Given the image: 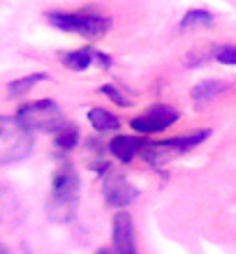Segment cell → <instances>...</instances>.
<instances>
[{
	"label": "cell",
	"instance_id": "1",
	"mask_svg": "<svg viewBox=\"0 0 236 254\" xmlns=\"http://www.w3.org/2000/svg\"><path fill=\"white\" fill-rule=\"evenodd\" d=\"M47 19L63 33H75L88 40H100L111 30V16L97 9H75V12L51 9L47 12Z\"/></svg>",
	"mask_w": 236,
	"mask_h": 254
},
{
	"label": "cell",
	"instance_id": "2",
	"mask_svg": "<svg viewBox=\"0 0 236 254\" xmlns=\"http://www.w3.org/2000/svg\"><path fill=\"white\" fill-rule=\"evenodd\" d=\"M79 174L72 164H61L56 169L54 181H51V215L56 220L68 222L75 217V208L79 201Z\"/></svg>",
	"mask_w": 236,
	"mask_h": 254
},
{
	"label": "cell",
	"instance_id": "3",
	"mask_svg": "<svg viewBox=\"0 0 236 254\" xmlns=\"http://www.w3.org/2000/svg\"><path fill=\"white\" fill-rule=\"evenodd\" d=\"M16 121L26 127L28 132H42V134H56L65 125L63 111L58 109L54 100H37L21 104L16 111Z\"/></svg>",
	"mask_w": 236,
	"mask_h": 254
},
{
	"label": "cell",
	"instance_id": "4",
	"mask_svg": "<svg viewBox=\"0 0 236 254\" xmlns=\"http://www.w3.org/2000/svg\"><path fill=\"white\" fill-rule=\"evenodd\" d=\"M33 153V134L16 116H0V164L26 160Z\"/></svg>",
	"mask_w": 236,
	"mask_h": 254
},
{
	"label": "cell",
	"instance_id": "5",
	"mask_svg": "<svg viewBox=\"0 0 236 254\" xmlns=\"http://www.w3.org/2000/svg\"><path fill=\"white\" fill-rule=\"evenodd\" d=\"M178 121V111L169 104H153L151 109H146L144 114L135 116L130 121V127L139 134H157V132H164L167 127H171L174 123Z\"/></svg>",
	"mask_w": 236,
	"mask_h": 254
},
{
	"label": "cell",
	"instance_id": "6",
	"mask_svg": "<svg viewBox=\"0 0 236 254\" xmlns=\"http://www.w3.org/2000/svg\"><path fill=\"white\" fill-rule=\"evenodd\" d=\"M114 252L116 254H139L137 252V241H135V222L128 210H118L114 215Z\"/></svg>",
	"mask_w": 236,
	"mask_h": 254
},
{
	"label": "cell",
	"instance_id": "7",
	"mask_svg": "<svg viewBox=\"0 0 236 254\" xmlns=\"http://www.w3.org/2000/svg\"><path fill=\"white\" fill-rule=\"evenodd\" d=\"M137 188H132L123 176H111L104 181V201L111 208H128L137 201Z\"/></svg>",
	"mask_w": 236,
	"mask_h": 254
},
{
	"label": "cell",
	"instance_id": "8",
	"mask_svg": "<svg viewBox=\"0 0 236 254\" xmlns=\"http://www.w3.org/2000/svg\"><path fill=\"white\" fill-rule=\"evenodd\" d=\"M149 141L144 139V136H116V139L109 141V153L114 155L116 160L121 162H132L137 155H142L144 146H146Z\"/></svg>",
	"mask_w": 236,
	"mask_h": 254
},
{
	"label": "cell",
	"instance_id": "9",
	"mask_svg": "<svg viewBox=\"0 0 236 254\" xmlns=\"http://www.w3.org/2000/svg\"><path fill=\"white\" fill-rule=\"evenodd\" d=\"M209 136H211L209 129H202V132H192V134H185V136H174V139L162 141V143H157V148L160 150H174V153H188V150L197 148Z\"/></svg>",
	"mask_w": 236,
	"mask_h": 254
},
{
	"label": "cell",
	"instance_id": "10",
	"mask_svg": "<svg viewBox=\"0 0 236 254\" xmlns=\"http://www.w3.org/2000/svg\"><path fill=\"white\" fill-rule=\"evenodd\" d=\"M88 121L90 125L97 129V132L107 134V132H116L118 127H121V121H118V116L111 114L109 109H102V107H93L88 111Z\"/></svg>",
	"mask_w": 236,
	"mask_h": 254
},
{
	"label": "cell",
	"instance_id": "11",
	"mask_svg": "<svg viewBox=\"0 0 236 254\" xmlns=\"http://www.w3.org/2000/svg\"><path fill=\"white\" fill-rule=\"evenodd\" d=\"M93 61H95V49L90 47L77 49V51H70V54L63 56V65L72 69V72H83V69L93 65Z\"/></svg>",
	"mask_w": 236,
	"mask_h": 254
},
{
	"label": "cell",
	"instance_id": "12",
	"mask_svg": "<svg viewBox=\"0 0 236 254\" xmlns=\"http://www.w3.org/2000/svg\"><path fill=\"white\" fill-rule=\"evenodd\" d=\"M54 143L58 150H72V148L79 143V127L65 123V125L54 134Z\"/></svg>",
	"mask_w": 236,
	"mask_h": 254
},
{
	"label": "cell",
	"instance_id": "13",
	"mask_svg": "<svg viewBox=\"0 0 236 254\" xmlns=\"http://www.w3.org/2000/svg\"><path fill=\"white\" fill-rule=\"evenodd\" d=\"M225 83L223 81H202V83H197L195 88H192V100L195 102H206V100H211L213 95H218V93H223L225 90Z\"/></svg>",
	"mask_w": 236,
	"mask_h": 254
},
{
	"label": "cell",
	"instance_id": "14",
	"mask_svg": "<svg viewBox=\"0 0 236 254\" xmlns=\"http://www.w3.org/2000/svg\"><path fill=\"white\" fill-rule=\"evenodd\" d=\"M44 79H47V74H40V72H37V74H28V76H23V79L12 81L7 90H9V95H12V97H21V95H26L28 90L35 86V83H40V81H44Z\"/></svg>",
	"mask_w": 236,
	"mask_h": 254
},
{
	"label": "cell",
	"instance_id": "15",
	"mask_svg": "<svg viewBox=\"0 0 236 254\" xmlns=\"http://www.w3.org/2000/svg\"><path fill=\"white\" fill-rule=\"evenodd\" d=\"M211 21H213V16L206 9H190L181 19V26L178 28L185 30V28H192V26H211Z\"/></svg>",
	"mask_w": 236,
	"mask_h": 254
},
{
	"label": "cell",
	"instance_id": "16",
	"mask_svg": "<svg viewBox=\"0 0 236 254\" xmlns=\"http://www.w3.org/2000/svg\"><path fill=\"white\" fill-rule=\"evenodd\" d=\"M100 93L107 95L109 100L114 102V104H118V107H130V100L123 93H118V90H116V86H111V83H104V86L100 88Z\"/></svg>",
	"mask_w": 236,
	"mask_h": 254
},
{
	"label": "cell",
	"instance_id": "17",
	"mask_svg": "<svg viewBox=\"0 0 236 254\" xmlns=\"http://www.w3.org/2000/svg\"><path fill=\"white\" fill-rule=\"evenodd\" d=\"M216 61L223 63V65H236V47H234V44H225V47H218Z\"/></svg>",
	"mask_w": 236,
	"mask_h": 254
},
{
	"label": "cell",
	"instance_id": "18",
	"mask_svg": "<svg viewBox=\"0 0 236 254\" xmlns=\"http://www.w3.org/2000/svg\"><path fill=\"white\" fill-rule=\"evenodd\" d=\"M95 61L100 63V65H104V67L111 65V58H109L107 54H102V51H95Z\"/></svg>",
	"mask_w": 236,
	"mask_h": 254
},
{
	"label": "cell",
	"instance_id": "19",
	"mask_svg": "<svg viewBox=\"0 0 236 254\" xmlns=\"http://www.w3.org/2000/svg\"><path fill=\"white\" fill-rule=\"evenodd\" d=\"M97 254H116L114 250H107V248H102V250H97Z\"/></svg>",
	"mask_w": 236,
	"mask_h": 254
},
{
	"label": "cell",
	"instance_id": "20",
	"mask_svg": "<svg viewBox=\"0 0 236 254\" xmlns=\"http://www.w3.org/2000/svg\"><path fill=\"white\" fill-rule=\"evenodd\" d=\"M0 254H9V252H7V248H5V245H0Z\"/></svg>",
	"mask_w": 236,
	"mask_h": 254
}]
</instances>
